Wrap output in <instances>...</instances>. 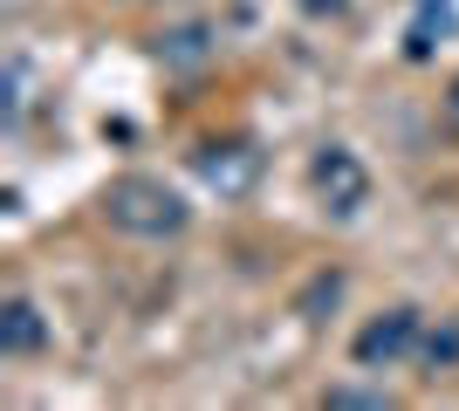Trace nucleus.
Returning <instances> with one entry per match:
<instances>
[{
    "mask_svg": "<svg viewBox=\"0 0 459 411\" xmlns=\"http://www.w3.org/2000/svg\"><path fill=\"white\" fill-rule=\"evenodd\" d=\"M453 356H459V330H446V336L425 343V364H453Z\"/></svg>",
    "mask_w": 459,
    "mask_h": 411,
    "instance_id": "6e6552de",
    "label": "nucleus"
},
{
    "mask_svg": "<svg viewBox=\"0 0 459 411\" xmlns=\"http://www.w3.org/2000/svg\"><path fill=\"white\" fill-rule=\"evenodd\" d=\"M103 219H110L117 234H137V240H172V234H186L192 206L165 185V178L124 172V178L103 185Z\"/></svg>",
    "mask_w": 459,
    "mask_h": 411,
    "instance_id": "f257e3e1",
    "label": "nucleus"
},
{
    "mask_svg": "<svg viewBox=\"0 0 459 411\" xmlns=\"http://www.w3.org/2000/svg\"><path fill=\"white\" fill-rule=\"evenodd\" d=\"M446 124H453V131H459V76L446 82Z\"/></svg>",
    "mask_w": 459,
    "mask_h": 411,
    "instance_id": "1a4fd4ad",
    "label": "nucleus"
},
{
    "mask_svg": "<svg viewBox=\"0 0 459 411\" xmlns=\"http://www.w3.org/2000/svg\"><path fill=\"white\" fill-rule=\"evenodd\" d=\"M419 336H425L419 309H384V315H370L364 330H357L350 356H357L364 371H384V364H404V356L419 350Z\"/></svg>",
    "mask_w": 459,
    "mask_h": 411,
    "instance_id": "7ed1b4c3",
    "label": "nucleus"
},
{
    "mask_svg": "<svg viewBox=\"0 0 459 411\" xmlns=\"http://www.w3.org/2000/svg\"><path fill=\"white\" fill-rule=\"evenodd\" d=\"M227 151H233V144H227ZM227 151H220V144H212V151H199V172H206L212 185H220V193H240V185H247V178H254V151L240 158V165H233Z\"/></svg>",
    "mask_w": 459,
    "mask_h": 411,
    "instance_id": "39448f33",
    "label": "nucleus"
},
{
    "mask_svg": "<svg viewBox=\"0 0 459 411\" xmlns=\"http://www.w3.org/2000/svg\"><path fill=\"white\" fill-rule=\"evenodd\" d=\"M323 405H364V411H384L391 398H384V391H350V384H336V391H329Z\"/></svg>",
    "mask_w": 459,
    "mask_h": 411,
    "instance_id": "0eeeda50",
    "label": "nucleus"
},
{
    "mask_svg": "<svg viewBox=\"0 0 459 411\" xmlns=\"http://www.w3.org/2000/svg\"><path fill=\"white\" fill-rule=\"evenodd\" d=\"M308 185H316V199H323L336 219L364 213V199H370V172L357 165V151H343V144H323V151L308 158Z\"/></svg>",
    "mask_w": 459,
    "mask_h": 411,
    "instance_id": "f03ea898",
    "label": "nucleus"
},
{
    "mask_svg": "<svg viewBox=\"0 0 459 411\" xmlns=\"http://www.w3.org/2000/svg\"><path fill=\"white\" fill-rule=\"evenodd\" d=\"M446 21H453V0H425L419 21H411V35H404V56L425 62V56H432V28H446Z\"/></svg>",
    "mask_w": 459,
    "mask_h": 411,
    "instance_id": "423d86ee",
    "label": "nucleus"
},
{
    "mask_svg": "<svg viewBox=\"0 0 459 411\" xmlns=\"http://www.w3.org/2000/svg\"><path fill=\"white\" fill-rule=\"evenodd\" d=\"M48 343V322L28 295H7V309H0V356H35Z\"/></svg>",
    "mask_w": 459,
    "mask_h": 411,
    "instance_id": "20e7f679",
    "label": "nucleus"
}]
</instances>
